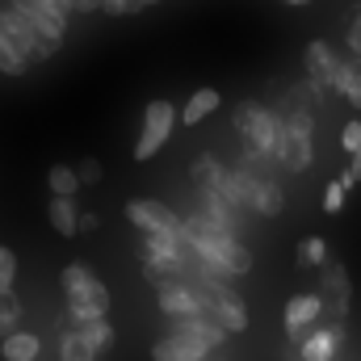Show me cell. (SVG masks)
Returning <instances> with one entry per match:
<instances>
[{
	"label": "cell",
	"mask_w": 361,
	"mask_h": 361,
	"mask_svg": "<svg viewBox=\"0 0 361 361\" xmlns=\"http://www.w3.org/2000/svg\"><path fill=\"white\" fill-rule=\"evenodd\" d=\"M59 281H63V298H68V319L72 324H89V319H105L109 315V290L89 265L72 261L59 273Z\"/></svg>",
	"instance_id": "6da1fadb"
},
{
	"label": "cell",
	"mask_w": 361,
	"mask_h": 361,
	"mask_svg": "<svg viewBox=\"0 0 361 361\" xmlns=\"http://www.w3.org/2000/svg\"><path fill=\"white\" fill-rule=\"evenodd\" d=\"M231 122H235V135L244 139V152H248V156H257V160H277L281 122H277V114H273L269 105H261V101H240L235 114H231Z\"/></svg>",
	"instance_id": "7a4b0ae2"
},
{
	"label": "cell",
	"mask_w": 361,
	"mask_h": 361,
	"mask_svg": "<svg viewBox=\"0 0 361 361\" xmlns=\"http://www.w3.org/2000/svg\"><path fill=\"white\" fill-rule=\"evenodd\" d=\"M173 130H177V105H173L169 97L147 101V109H143V130H139L130 156H135L139 164H147L152 156H160V147L173 139Z\"/></svg>",
	"instance_id": "3957f363"
},
{
	"label": "cell",
	"mask_w": 361,
	"mask_h": 361,
	"mask_svg": "<svg viewBox=\"0 0 361 361\" xmlns=\"http://www.w3.org/2000/svg\"><path fill=\"white\" fill-rule=\"evenodd\" d=\"M0 38L17 51V59H25V68L30 63H42V59H51L55 55V47L51 42H42L30 25H25V17L8 4V8H0Z\"/></svg>",
	"instance_id": "277c9868"
},
{
	"label": "cell",
	"mask_w": 361,
	"mask_h": 361,
	"mask_svg": "<svg viewBox=\"0 0 361 361\" xmlns=\"http://www.w3.org/2000/svg\"><path fill=\"white\" fill-rule=\"evenodd\" d=\"M13 8L25 17V25H30L42 42H51V47L59 51V42H63V34H68V13H59V8L47 4V0H13Z\"/></svg>",
	"instance_id": "5b68a950"
},
{
	"label": "cell",
	"mask_w": 361,
	"mask_h": 361,
	"mask_svg": "<svg viewBox=\"0 0 361 361\" xmlns=\"http://www.w3.org/2000/svg\"><path fill=\"white\" fill-rule=\"evenodd\" d=\"M319 302H324V311L336 319V324H345V315H349V302H353V286H349V269L341 265V261H328L324 269H319Z\"/></svg>",
	"instance_id": "8992f818"
},
{
	"label": "cell",
	"mask_w": 361,
	"mask_h": 361,
	"mask_svg": "<svg viewBox=\"0 0 361 361\" xmlns=\"http://www.w3.org/2000/svg\"><path fill=\"white\" fill-rule=\"evenodd\" d=\"M126 219L130 227H139L143 235H160V231H180V219L156 197H130L126 202Z\"/></svg>",
	"instance_id": "52a82bcc"
},
{
	"label": "cell",
	"mask_w": 361,
	"mask_h": 361,
	"mask_svg": "<svg viewBox=\"0 0 361 361\" xmlns=\"http://www.w3.org/2000/svg\"><path fill=\"white\" fill-rule=\"evenodd\" d=\"M324 315V302H319V294H294L290 302H286V341L298 349L307 336H311V328H315V319Z\"/></svg>",
	"instance_id": "ba28073f"
},
{
	"label": "cell",
	"mask_w": 361,
	"mask_h": 361,
	"mask_svg": "<svg viewBox=\"0 0 361 361\" xmlns=\"http://www.w3.org/2000/svg\"><path fill=\"white\" fill-rule=\"evenodd\" d=\"M277 164L286 173H307L315 164V135H298V130H281V147H277Z\"/></svg>",
	"instance_id": "9c48e42d"
},
{
	"label": "cell",
	"mask_w": 361,
	"mask_h": 361,
	"mask_svg": "<svg viewBox=\"0 0 361 361\" xmlns=\"http://www.w3.org/2000/svg\"><path fill=\"white\" fill-rule=\"evenodd\" d=\"M173 336H185V341H197V345H206L210 353L227 341V332L206 315V311H197V315H180V319H173V328H169Z\"/></svg>",
	"instance_id": "30bf717a"
},
{
	"label": "cell",
	"mask_w": 361,
	"mask_h": 361,
	"mask_svg": "<svg viewBox=\"0 0 361 361\" xmlns=\"http://www.w3.org/2000/svg\"><path fill=\"white\" fill-rule=\"evenodd\" d=\"M156 302H160V311L173 315V319H180V315H197V311H202V294L193 290V281H180V277L156 290Z\"/></svg>",
	"instance_id": "8fae6325"
},
{
	"label": "cell",
	"mask_w": 361,
	"mask_h": 361,
	"mask_svg": "<svg viewBox=\"0 0 361 361\" xmlns=\"http://www.w3.org/2000/svg\"><path fill=\"white\" fill-rule=\"evenodd\" d=\"M307 80L315 85V89L332 92V80H336V51L324 42V38H315L311 47H307Z\"/></svg>",
	"instance_id": "7c38bea8"
},
{
	"label": "cell",
	"mask_w": 361,
	"mask_h": 361,
	"mask_svg": "<svg viewBox=\"0 0 361 361\" xmlns=\"http://www.w3.org/2000/svg\"><path fill=\"white\" fill-rule=\"evenodd\" d=\"M341 341H345L341 324L336 328H311V336L298 345V361H332L336 349H341Z\"/></svg>",
	"instance_id": "4fadbf2b"
},
{
	"label": "cell",
	"mask_w": 361,
	"mask_h": 361,
	"mask_svg": "<svg viewBox=\"0 0 361 361\" xmlns=\"http://www.w3.org/2000/svg\"><path fill=\"white\" fill-rule=\"evenodd\" d=\"M202 223H210V227H219V231H227V235H235V210L219 197V193H210V189H197V210H193Z\"/></svg>",
	"instance_id": "5bb4252c"
},
{
	"label": "cell",
	"mask_w": 361,
	"mask_h": 361,
	"mask_svg": "<svg viewBox=\"0 0 361 361\" xmlns=\"http://www.w3.org/2000/svg\"><path fill=\"white\" fill-rule=\"evenodd\" d=\"M210 357V349L206 345H197V341H185V336H160L156 345H152V361H202Z\"/></svg>",
	"instance_id": "9a60e30c"
},
{
	"label": "cell",
	"mask_w": 361,
	"mask_h": 361,
	"mask_svg": "<svg viewBox=\"0 0 361 361\" xmlns=\"http://www.w3.org/2000/svg\"><path fill=\"white\" fill-rule=\"evenodd\" d=\"M332 92H341L353 109H361V59H353V55H336V80H332Z\"/></svg>",
	"instance_id": "2e32d148"
},
{
	"label": "cell",
	"mask_w": 361,
	"mask_h": 361,
	"mask_svg": "<svg viewBox=\"0 0 361 361\" xmlns=\"http://www.w3.org/2000/svg\"><path fill=\"white\" fill-rule=\"evenodd\" d=\"M219 105H223V92L219 89H197L185 101V109H177V122L180 126H197V122H206Z\"/></svg>",
	"instance_id": "e0dca14e"
},
{
	"label": "cell",
	"mask_w": 361,
	"mask_h": 361,
	"mask_svg": "<svg viewBox=\"0 0 361 361\" xmlns=\"http://www.w3.org/2000/svg\"><path fill=\"white\" fill-rule=\"evenodd\" d=\"M47 219H51V227L68 240V235H80L76 231V223H80V206H76V197H51L47 202Z\"/></svg>",
	"instance_id": "ac0fdd59"
},
{
	"label": "cell",
	"mask_w": 361,
	"mask_h": 361,
	"mask_svg": "<svg viewBox=\"0 0 361 361\" xmlns=\"http://www.w3.org/2000/svg\"><path fill=\"white\" fill-rule=\"evenodd\" d=\"M38 353H42V341L34 336V332H13V336H4L0 341V357L4 361H38Z\"/></svg>",
	"instance_id": "d6986e66"
},
{
	"label": "cell",
	"mask_w": 361,
	"mask_h": 361,
	"mask_svg": "<svg viewBox=\"0 0 361 361\" xmlns=\"http://www.w3.org/2000/svg\"><path fill=\"white\" fill-rule=\"evenodd\" d=\"M72 332L89 345V353L92 357H101L109 345H114V324L109 319H89V324H72Z\"/></svg>",
	"instance_id": "ffe728a7"
},
{
	"label": "cell",
	"mask_w": 361,
	"mask_h": 361,
	"mask_svg": "<svg viewBox=\"0 0 361 361\" xmlns=\"http://www.w3.org/2000/svg\"><path fill=\"white\" fill-rule=\"evenodd\" d=\"M294 265H298V269H324V265H328V244H324V235H307V240H298V248H294Z\"/></svg>",
	"instance_id": "44dd1931"
},
{
	"label": "cell",
	"mask_w": 361,
	"mask_h": 361,
	"mask_svg": "<svg viewBox=\"0 0 361 361\" xmlns=\"http://www.w3.org/2000/svg\"><path fill=\"white\" fill-rule=\"evenodd\" d=\"M47 185H51V197H76L80 193L76 169H68V164H51L47 169Z\"/></svg>",
	"instance_id": "7402d4cb"
},
{
	"label": "cell",
	"mask_w": 361,
	"mask_h": 361,
	"mask_svg": "<svg viewBox=\"0 0 361 361\" xmlns=\"http://www.w3.org/2000/svg\"><path fill=\"white\" fill-rule=\"evenodd\" d=\"M21 298L13 294V290H0V341L4 336H13L17 332V324H21Z\"/></svg>",
	"instance_id": "603a6c76"
},
{
	"label": "cell",
	"mask_w": 361,
	"mask_h": 361,
	"mask_svg": "<svg viewBox=\"0 0 361 361\" xmlns=\"http://www.w3.org/2000/svg\"><path fill=\"white\" fill-rule=\"evenodd\" d=\"M189 177L197 180V189H214V180L223 177V164H219L214 156H197V160L189 164Z\"/></svg>",
	"instance_id": "cb8c5ba5"
},
{
	"label": "cell",
	"mask_w": 361,
	"mask_h": 361,
	"mask_svg": "<svg viewBox=\"0 0 361 361\" xmlns=\"http://www.w3.org/2000/svg\"><path fill=\"white\" fill-rule=\"evenodd\" d=\"M59 361H101V357H92L89 345L72 328H63V336H59Z\"/></svg>",
	"instance_id": "d4e9b609"
},
{
	"label": "cell",
	"mask_w": 361,
	"mask_h": 361,
	"mask_svg": "<svg viewBox=\"0 0 361 361\" xmlns=\"http://www.w3.org/2000/svg\"><path fill=\"white\" fill-rule=\"evenodd\" d=\"M0 72H4V76H25V72H30L25 59H17V51H13L4 38H0Z\"/></svg>",
	"instance_id": "484cf974"
},
{
	"label": "cell",
	"mask_w": 361,
	"mask_h": 361,
	"mask_svg": "<svg viewBox=\"0 0 361 361\" xmlns=\"http://www.w3.org/2000/svg\"><path fill=\"white\" fill-rule=\"evenodd\" d=\"M13 281H17V257L13 248L0 244V290H13Z\"/></svg>",
	"instance_id": "4316f807"
},
{
	"label": "cell",
	"mask_w": 361,
	"mask_h": 361,
	"mask_svg": "<svg viewBox=\"0 0 361 361\" xmlns=\"http://www.w3.org/2000/svg\"><path fill=\"white\" fill-rule=\"evenodd\" d=\"M341 147H345L349 156H357V152H361V118L345 122V130H341Z\"/></svg>",
	"instance_id": "83f0119b"
},
{
	"label": "cell",
	"mask_w": 361,
	"mask_h": 361,
	"mask_svg": "<svg viewBox=\"0 0 361 361\" xmlns=\"http://www.w3.org/2000/svg\"><path fill=\"white\" fill-rule=\"evenodd\" d=\"M341 206H345V189H341L336 180H328V189H324V210H328V214H341Z\"/></svg>",
	"instance_id": "f1b7e54d"
},
{
	"label": "cell",
	"mask_w": 361,
	"mask_h": 361,
	"mask_svg": "<svg viewBox=\"0 0 361 361\" xmlns=\"http://www.w3.org/2000/svg\"><path fill=\"white\" fill-rule=\"evenodd\" d=\"M101 13H109V17H135L139 4L135 0H101Z\"/></svg>",
	"instance_id": "f546056e"
},
{
	"label": "cell",
	"mask_w": 361,
	"mask_h": 361,
	"mask_svg": "<svg viewBox=\"0 0 361 361\" xmlns=\"http://www.w3.org/2000/svg\"><path fill=\"white\" fill-rule=\"evenodd\" d=\"M76 180L80 185H97L101 180V160H80L76 164Z\"/></svg>",
	"instance_id": "4dcf8cb0"
},
{
	"label": "cell",
	"mask_w": 361,
	"mask_h": 361,
	"mask_svg": "<svg viewBox=\"0 0 361 361\" xmlns=\"http://www.w3.org/2000/svg\"><path fill=\"white\" fill-rule=\"evenodd\" d=\"M345 47H349V55H353V59H361V8H357V17L349 21V34H345Z\"/></svg>",
	"instance_id": "1f68e13d"
},
{
	"label": "cell",
	"mask_w": 361,
	"mask_h": 361,
	"mask_svg": "<svg viewBox=\"0 0 361 361\" xmlns=\"http://www.w3.org/2000/svg\"><path fill=\"white\" fill-rule=\"evenodd\" d=\"M101 227V214L97 210H80V223H76V231H97Z\"/></svg>",
	"instance_id": "d6a6232c"
},
{
	"label": "cell",
	"mask_w": 361,
	"mask_h": 361,
	"mask_svg": "<svg viewBox=\"0 0 361 361\" xmlns=\"http://www.w3.org/2000/svg\"><path fill=\"white\" fill-rule=\"evenodd\" d=\"M68 8H72V13H97L101 0H68Z\"/></svg>",
	"instance_id": "836d02e7"
},
{
	"label": "cell",
	"mask_w": 361,
	"mask_h": 361,
	"mask_svg": "<svg viewBox=\"0 0 361 361\" xmlns=\"http://www.w3.org/2000/svg\"><path fill=\"white\" fill-rule=\"evenodd\" d=\"M345 173H349L353 180H361V152L357 156H349V169H345Z\"/></svg>",
	"instance_id": "e575fe53"
},
{
	"label": "cell",
	"mask_w": 361,
	"mask_h": 361,
	"mask_svg": "<svg viewBox=\"0 0 361 361\" xmlns=\"http://www.w3.org/2000/svg\"><path fill=\"white\" fill-rule=\"evenodd\" d=\"M202 361H227V357H219V353H210V357H202Z\"/></svg>",
	"instance_id": "d590c367"
},
{
	"label": "cell",
	"mask_w": 361,
	"mask_h": 361,
	"mask_svg": "<svg viewBox=\"0 0 361 361\" xmlns=\"http://www.w3.org/2000/svg\"><path fill=\"white\" fill-rule=\"evenodd\" d=\"M135 4H139V8H143V4H160V0H135Z\"/></svg>",
	"instance_id": "8d00e7d4"
},
{
	"label": "cell",
	"mask_w": 361,
	"mask_h": 361,
	"mask_svg": "<svg viewBox=\"0 0 361 361\" xmlns=\"http://www.w3.org/2000/svg\"><path fill=\"white\" fill-rule=\"evenodd\" d=\"M286 4H311V0H286Z\"/></svg>",
	"instance_id": "74e56055"
}]
</instances>
